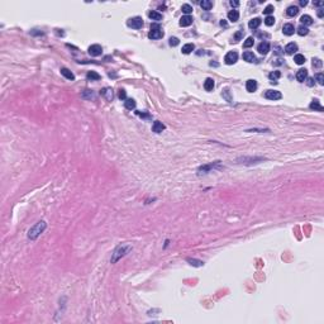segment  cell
<instances>
[{"label":"cell","mask_w":324,"mask_h":324,"mask_svg":"<svg viewBox=\"0 0 324 324\" xmlns=\"http://www.w3.org/2000/svg\"><path fill=\"white\" fill-rule=\"evenodd\" d=\"M127 24H128V27H131V28H134V29H139V28L143 27V19H142L141 17L131 18V19H128Z\"/></svg>","instance_id":"cell-4"},{"label":"cell","mask_w":324,"mask_h":324,"mask_svg":"<svg viewBox=\"0 0 324 324\" xmlns=\"http://www.w3.org/2000/svg\"><path fill=\"white\" fill-rule=\"evenodd\" d=\"M280 76H281V72L280 71H275V72H271L269 75V77L271 80V82H274V81H276L277 79H280Z\"/></svg>","instance_id":"cell-30"},{"label":"cell","mask_w":324,"mask_h":324,"mask_svg":"<svg viewBox=\"0 0 324 324\" xmlns=\"http://www.w3.org/2000/svg\"><path fill=\"white\" fill-rule=\"evenodd\" d=\"M228 19H229L231 22H237L238 19H239V13H238V10H236V9H233V10H231L229 13H228Z\"/></svg>","instance_id":"cell-17"},{"label":"cell","mask_w":324,"mask_h":324,"mask_svg":"<svg viewBox=\"0 0 324 324\" xmlns=\"http://www.w3.org/2000/svg\"><path fill=\"white\" fill-rule=\"evenodd\" d=\"M243 60L247 61V62H255V61H256V57H255V55L252 53V52L247 51V52H244V53H243Z\"/></svg>","instance_id":"cell-21"},{"label":"cell","mask_w":324,"mask_h":324,"mask_svg":"<svg viewBox=\"0 0 324 324\" xmlns=\"http://www.w3.org/2000/svg\"><path fill=\"white\" fill-rule=\"evenodd\" d=\"M165 124H162L161 122H158V120H156L155 123H153V126H152V131H153L155 133H161L162 131H165Z\"/></svg>","instance_id":"cell-15"},{"label":"cell","mask_w":324,"mask_h":324,"mask_svg":"<svg viewBox=\"0 0 324 324\" xmlns=\"http://www.w3.org/2000/svg\"><path fill=\"white\" fill-rule=\"evenodd\" d=\"M46 227H47L46 222L39 220L34 227H32L29 229V232H28V238H29V239H36V238L46 229Z\"/></svg>","instance_id":"cell-2"},{"label":"cell","mask_w":324,"mask_h":324,"mask_svg":"<svg viewBox=\"0 0 324 324\" xmlns=\"http://www.w3.org/2000/svg\"><path fill=\"white\" fill-rule=\"evenodd\" d=\"M296 51H298V45L294 43V42L286 45V47H285V52H286L288 55H294Z\"/></svg>","instance_id":"cell-14"},{"label":"cell","mask_w":324,"mask_h":324,"mask_svg":"<svg viewBox=\"0 0 324 324\" xmlns=\"http://www.w3.org/2000/svg\"><path fill=\"white\" fill-rule=\"evenodd\" d=\"M86 77L88 80H91V81H96V80H100V75L98 72H95V71H90V72H88L86 75Z\"/></svg>","instance_id":"cell-28"},{"label":"cell","mask_w":324,"mask_h":324,"mask_svg":"<svg viewBox=\"0 0 324 324\" xmlns=\"http://www.w3.org/2000/svg\"><path fill=\"white\" fill-rule=\"evenodd\" d=\"M314 79L318 81L319 85H323V84H324V74H323V72H318V74H315Z\"/></svg>","instance_id":"cell-32"},{"label":"cell","mask_w":324,"mask_h":324,"mask_svg":"<svg viewBox=\"0 0 324 324\" xmlns=\"http://www.w3.org/2000/svg\"><path fill=\"white\" fill-rule=\"evenodd\" d=\"M188 262H190V265H193V266H203L204 265L203 261L194 260V258H188Z\"/></svg>","instance_id":"cell-36"},{"label":"cell","mask_w":324,"mask_h":324,"mask_svg":"<svg viewBox=\"0 0 324 324\" xmlns=\"http://www.w3.org/2000/svg\"><path fill=\"white\" fill-rule=\"evenodd\" d=\"M317 14H318V17H319V18H323V15H324V9H323V8H320V9H318V12H317Z\"/></svg>","instance_id":"cell-42"},{"label":"cell","mask_w":324,"mask_h":324,"mask_svg":"<svg viewBox=\"0 0 324 324\" xmlns=\"http://www.w3.org/2000/svg\"><path fill=\"white\" fill-rule=\"evenodd\" d=\"M148 17L152 19V20H156V22H160L161 19H162V14H160L158 12H155V10H152L148 13Z\"/></svg>","instance_id":"cell-24"},{"label":"cell","mask_w":324,"mask_h":324,"mask_svg":"<svg viewBox=\"0 0 324 324\" xmlns=\"http://www.w3.org/2000/svg\"><path fill=\"white\" fill-rule=\"evenodd\" d=\"M322 60H319V58H313V67H315V69H320L322 67Z\"/></svg>","instance_id":"cell-37"},{"label":"cell","mask_w":324,"mask_h":324,"mask_svg":"<svg viewBox=\"0 0 324 324\" xmlns=\"http://www.w3.org/2000/svg\"><path fill=\"white\" fill-rule=\"evenodd\" d=\"M310 109H314V110H318V112H323V107L320 105L319 100H313L312 104H310Z\"/></svg>","instance_id":"cell-25"},{"label":"cell","mask_w":324,"mask_h":324,"mask_svg":"<svg viewBox=\"0 0 324 324\" xmlns=\"http://www.w3.org/2000/svg\"><path fill=\"white\" fill-rule=\"evenodd\" d=\"M100 94H101L103 96L108 100V101H112V99H113V90H112L110 88H105V89H103L101 91H100Z\"/></svg>","instance_id":"cell-13"},{"label":"cell","mask_w":324,"mask_h":324,"mask_svg":"<svg viewBox=\"0 0 324 324\" xmlns=\"http://www.w3.org/2000/svg\"><path fill=\"white\" fill-rule=\"evenodd\" d=\"M294 61H295V63H298V65H303L304 62H305V57H304L303 55H295L294 57Z\"/></svg>","instance_id":"cell-29"},{"label":"cell","mask_w":324,"mask_h":324,"mask_svg":"<svg viewBox=\"0 0 324 324\" xmlns=\"http://www.w3.org/2000/svg\"><path fill=\"white\" fill-rule=\"evenodd\" d=\"M272 12H274V7L272 5H267V7L265 8V10H263V13L267 14V15H269V14H271Z\"/></svg>","instance_id":"cell-41"},{"label":"cell","mask_w":324,"mask_h":324,"mask_svg":"<svg viewBox=\"0 0 324 324\" xmlns=\"http://www.w3.org/2000/svg\"><path fill=\"white\" fill-rule=\"evenodd\" d=\"M118 96H119V99H120V100H124V99H126V96H127V94H126V90H124V89H120V90H119V94H118Z\"/></svg>","instance_id":"cell-40"},{"label":"cell","mask_w":324,"mask_h":324,"mask_svg":"<svg viewBox=\"0 0 324 324\" xmlns=\"http://www.w3.org/2000/svg\"><path fill=\"white\" fill-rule=\"evenodd\" d=\"M298 13H299V8L295 7V5H291V7H289L286 9V14H288L289 17H295Z\"/></svg>","instance_id":"cell-23"},{"label":"cell","mask_w":324,"mask_h":324,"mask_svg":"<svg viewBox=\"0 0 324 324\" xmlns=\"http://www.w3.org/2000/svg\"><path fill=\"white\" fill-rule=\"evenodd\" d=\"M61 74H62L63 76L67 80H74L75 79V75L71 72V71L69 70V69H66V67H63V69H61Z\"/></svg>","instance_id":"cell-22"},{"label":"cell","mask_w":324,"mask_h":324,"mask_svg":"<svg viewBox=\"0 0 324 324\" xmlns=\"http://www.w3.org/2000/svg\"><path fill=\"white\" fill-rule=\"evenodd\" d=\"M193 17H190V15H184L182 18L180 19V26L181 27H189V26H191L193 24Z\"/></svg>","instance_id":"cell-10"},{"label":"cell","mask_w":324,"mask_h":324,"mask_svg":"<svg viewBox=\"0 0 324 324\" xmlns=\"http://www.w3.org/2000/svg\"><path fill=\"white\" fill-rule=\"evenodd\" d=\"M124 107L128 109V110H132V109L136 108V101L133 99H126L124 101Z\"/></svg>","instance_id":"cell-26"},{"label":"cell","mask_w":324,"mask_h":324,"mask_svg":"<svg viewBox=\"0 0 324 324\" xmlns=\"http://www.w3.org/2000/svg\"><path fill=\"white\" fill-rule=\"evenodd\" d=\"M261 23H262V20H261L260 18H253L252 20H250L248 27L251 28V29H257V28L261 26Z\"/></svg>","instance_id":"cell-18"},{"label":"cell","mask_w":324,"mask_h":324,"mask_svg":"<svg viewBox=\"0 0 324 324\" xmlns=\"http://www.w3.org/2000/svg\"><path fill=\"white\" fill-rule=\"evenodd\" d=\"M231 5H232V7H238V5H239V1H233V0H232V1H231Z\"/></svg>","instance_id":"cell-44"},{"label":"cell","mask_w":324,"mask_h":324,"mask_svg":"<svg viewBox=\"0 0 324 324\" xmlns=\"http://www.w3.org/2000/svg\"><path fill=\"white\" fill-rule=\"evenodd\" d=\"M274 23H275V18L272 15H267V17H266V19H265V24L266 26L271 27V26H274Z\"/></svg>","instance_id":"cell-35"},{"label":"cell","mask_w":324,"mask_h":324,"mask_svg":"<svg viewBox=\"0 0 324 324\" xmlns=\"http://www.w3.org/2000/svg\"><path fill=\"white\" fill-rule=\"evenodd\" d=\"M306 4H308L306 0H300V5H301V7H305Z\"/></svg>","instance_id":"cell-46"},{"label":"cell","mask_w":324,"mask_h":324,"mask_svg":"<svg viewBox=\"0 0 324 324\" xmlns=\"http://www.w3.org/2000/svg\"><path fill=\"white\" fill-rule=\"evenodd\" d=\"M306 77H308V70L305 69H301L296 72V80L300 81V82H304L306 80Z\"/></svg>","instance_id":"cell-11"},{"label":"cell","mask_w":324,"mask_h":324,"mask_svg":"<svg viewBox=\"0 0 324 324\" xmlns=\"http://www.w3.org/2000/svg\"><path fill=\"white\" fill-rule=\"evenodd\" d=\"M131 250H132V246H129V244H123V246L117 247L113 253V257H112V263H115L118 260H120L123 256H126Z\"/></svg>","instance_id":"cell-1"},{"label":"cell","mask_w":324,"mask_h":324,"mask_svg":"<svg viewBox=\"0 0 324 324\" xmlns=\"http://www.w3.org/2000/svg\"><path fill=\"white\" fill-rule=\"evenodd\" d=\"M265 98L269 100H280L282 98V95H281V93L277 91V90H267V91L265 93Z\"/></svg>","instance_id":"cell-5"},{"label":"cell","mask_w":324,"mask_h":324,"mask_svg":"<svg viewBox=\"0 0 324 324\" xmlns=\"http://www.w3.org/2000/svg\"><path fill=\"white\" fill-rule=\"evenodd\" d=\"M148 37L151 39H160L163 37V32L161 31L158 24H152L151 26V32L148 33Z\"/></svg>","instance_id":"cell-3"},{"label":"cell","mask_w":324,"mask_h":324,"mask_svg":"<svg viewBox=\"0 0 324 324\" xmlns=\"http://www.w3.org/2000/svg\"><path fill=\"white\" fill-rule=\"evenodd\" d=\"M246 89L248 93H253L257 90V81L256 80H247L246 82Z\"/></svg>","instance_id":"cell-9"},{"label":"cell","mask_w":324,"mask_h":324,"mask_svg":"<svg viewBox=\"0 0 324 324\" xmlns=\"http://www.w3.org/2000/svg\"><path fill=\"white\" fill-rule=\"evenodd\" d=\"M89 53L94 56V57H96V56H100L103 53V47L100 46V45H91L89 47Z\"/></svg>","instance_id":"cell-7"},{"label":"cell","mask_w":324,"mask_h":324,"mask_svg":"<svg viewBox=\"0 0 324 324\" xmlns=\"http://www.w3.org/2000/svg\"><path fill=\"white\" fill-rule=\"evenodd\" d=\"M181 10H182V13L186 14V15H189V14L193 12V7L189 5V4H184V5L181 7Z\"/></svg>","instance_id":"cell-31"},{"label":"cell","mask_w":324,"mask_h":324,"mask_svg":"<svg viewBox=\"0 0 324 324\" xmlns=\"http://www.w3.org/2000/svg\"><path fill=\"white\" fill-rule=\"evenodd\" d=\"M180 43V41H179V38H176V37H171L170 38V46H172V47H176Z\"/></svg>","instance_id":"cell-38"},{"label":"cell","mask_w":324,"mask_h":324,"mask_svg":"<svg viewBox=\"0 0 324 324\" xmlns=\"http://www.w3.org/2000/svg\"><path fill=\"white\" fill-rule=\"evenodd\" d=\"M314 5H315V7H323L324 3L323 1H315V3H314Z\"/></svg>","instance_id":"cell-43"},{"label":"cell","mask_w":324,"mask_h":324,"mask_svg":"<svg viewBox=\"0 0 324 324\" xmlns=\"http://www.w3.org/2000/svg\"><path fill=\"white\" fill-rule=\"evenodd\" d=\"M300 22H301V24H304V27L312 26L313 24V18L310 15H308V14H304V15L300 18Z\"/></svg>","instance_id":"cell-16"},{"label":"cell","mask_w":324,"mask_h":324,"mask_svg":"<svg viewBox=\"0 0 324 324\" xmlns=\"http://www.w3.org/2000/svg\"><path fill=\"white\" fill-rule=\"evenodd\" d=\"M237 60H238V53L237 52H228V53L225 55L224 57V62L227 65H233V63H236L237 62Z\"/></svg>","instance_id":"cell-6"},{"label":"cell","mask_w":324,"mask_h":324,"mask_svg":"<svg viewBox=\"0 0 324 324\" xmlns=\"http://www.w3.org/2000/svg\"><path fill=\"white\" fill-rule=\"evenodd\" d=\"M253 43H255L253 38H252V37H248V38H247V39L244 41V43H243V47H244V48H250V47L253 46Z\"/></svg>","instance_id":"cell-34"},{"label":"cell","mask_w":324,"mask_h":324,"mask_svg":"<svg viewBox=\"0 0 324 324\" xmlns=\"http://www.w3.org/2000/svg\"><path fill=\"white\" fill-rule=\"evenodd\" d=\"M308 85H309V86H313V85H314V79H309L308 80Z\"/></svg>","instance_id":"cell-45"},{"label":"cell","mask_w":324,"mask_h":324,"mask_svg":"<svg viewBox=\"0 0 324 324\" xmlns=\"http://www.w3.org/2000/svg\"><path fill=\"white\" fill-rule=\"evenodd\" d=\"M194 50H195V46L193 43H186V45L182 46V50H181V52L185 53V55H189V53H191Z\"/></svg>","instance_id":"cell-19"},{"label":"cell","mask_w":324,"mask_h":324,"mask_svg":"<svg viewBox=\"0 0 324 324\" xmlns=\"http://www.w3.org/2000/svg\"><path fill=\"white\" fill-rule=\"evenodd\" d=\"M258 52L261 55H266V53H269V51H270V43L269 42H262V43L258 45Z\"/></svg>","instance_id":"cell-12"},{"label":"cell","mask_w":324,"mask_h":324,"mask_svg":"<svg viewBox=\"0 0 324 324\" xmlns=\"http://www.w3.org/2000/svg\"><path fill=\"white\" fill-rule=\"evenodd\" d=\"M243 37V32L242 31H239V32H237L234 36H233V41L234 42H238V41H241V38Z\"/></svg>","instance_id":"cell-39"},{"label":"cell","mask_w":324,"mask_h":324,"mask_svg":"<svg viewBox=\"0 0 324 324\" xmlns=\"http://www.w3.org/2000/svg\"><path fill=\"white\" fill-rule=\"evenodd\" d=\"M200 7H201L204 10H210L213 8V3L209 1V0H203V1L200 3Z\"/></svg>","instance_id":"cell-27"},{"label":"cell","mask_w":324,"mask_h":324,"mask_svg":"<svg viewBox=\"0 0 324 324\" xmlns=\"http://www.w3.org/2000/svg\"><path fill=\"white\" fill-rule=\"evenodd\" d=\"M309 33V29L306 27H304V26H300L299 28H298V34L299 36H306Z\"/></svg>","instance_id":"cell-33"},{"label":"cell","mask_w":324,"mask_h":324,"mask_svg":"<svg viewBox=\"0 0 324 324\" xmlns=\"http://www.w3.org/2000/svg\"><path fill=\"white\" fill-rule=\"evenodd\" d=\"M282 32H284L285 36H293L294 32H295L294 24H291V23H286V24H284V27H282Z\"/></svg>","instance_id":"cell-8"},{"label":"cell","mask_w":324,"mask_h":324,"mask_svg":"<svg viewBox=\"0 0 324 324\" xmlns=\"http://www.w3.org/2000/svg\"><path fill=\"white\" fill-rule=\"evenodd\" d=\"M204 89H205L207 91H212V90L214 89V80L212 77H208L205 80V82H204Z\"/></svg>","instance_id":"cell-20"}]
</instances>
